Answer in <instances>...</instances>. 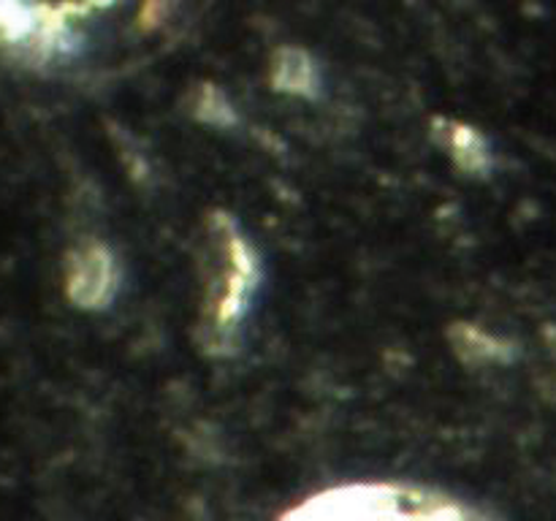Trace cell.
<instances>
[{
    "mask_svg": "<svg viewBox=\"0 0 556 521\" xmlns=\"http://www.w3.org/2000/svg\"><path fill=\"white\" fill-rule=\"evenodd\" d=\"M288 521H472L451 505L389 492H342L324 497Z\"/></svg>",
    "mask_w": 556,
    "mask_h": 521,
    "instance_id": "6da1fadb",
    "label": "cell"
},
{
    "mask_svg": "<svg viewBox=\"0 0 556 521\" xmlns=\"http://www.w3.org/2000/svg\"><path fill=\"white\" fill-rule=\"evenodd\" d=\"M85 3L92 0H0V36L11 43L36 47Z\"/></svg>",
    "mask_w": 556,
    "mask_h": 521,
    "instance_id": "7a4b0ae2",
    "label": "cell"
}]
</instances>
